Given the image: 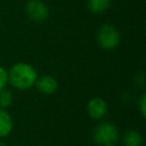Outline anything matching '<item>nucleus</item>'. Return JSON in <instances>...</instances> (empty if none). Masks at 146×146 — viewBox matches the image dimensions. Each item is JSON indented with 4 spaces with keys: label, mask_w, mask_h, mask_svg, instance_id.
<instances>
[{
    "label": "nucleus",
    "mask_w": 146,
    "mask_h": 146,
    "mask_svg": "<svg viewBox=\"0 0 146 146\" xmlns=\"http://www.w3.org/2000/svg\"><path fill=\"white\" fill-rule=\"evenodd\" d=\"M36 70L25 62H17L8 70V84L19 91H25L34 87L38 79Z\"/></svg>",
    "instance_id": "1"
},
{
    "label": "nucleus",
    "mask_w": 146,
    "mask_h": 146,
    "mask_svg": "<svg viewBox=\"0 0 146 146\" xmlns=\"http://www.w3.org/2000/svg\"><path fill=\"white\" fill-rule=\"evenodd\" d=\"M92 140L97 146H116L120 135L116 125L108 121H100L92 130Z\"/></svg>",
    "instance_id": "2"
},
{
    "label": "nucleus",
    "mask_w": 146,
    "mask_h": 146,
    "mask_svg": "<svg viewBox=\"0 0 146 146\" xmlns=\"http://www.w3.org/2000/svg\"><path fill=\"white\" fill-rule=\"evenodd\" d=\"M96 41L102 49L114 50L121 42V33L115 25L105 23L98 29L96 33Z\"/></svg>",
    "instance_id": "3"
},
{
    "label": "nucleus",
    "mask_w": 146,
    "mask_h": 146,
    "mask_svg": "<svg viewBox=\"0 0 146 146\" xmlns=\"http://www.w3.org/2000/svg\"><path fill=\"white\" fill-rule=\"evenodd\" d=\"M24 10L27 18L35 23H42L49 17V7L43 0H27Z\"/></svg>",
    "instance_id": "4"
},
{
    "label": "nucleus",
    "mask_w": 146,
    "mask_h": 146,
    "mask_svg": "<svg viewBox=\"0 0 146 146\" xmlns=\"http://www.w3.org/2000/svg\"><path fill=\"white\" fill-rule=\"evenodd\" d=\"M86 111L91 120L102 121L108 112V104L103 97L96 96L88 100L86 105Z\"/></svg>",
    "instance_id": "5"
},
{
    "label": "nucleus",
    "mask_w": 146,
    "mask_h": 146,
    "mask_svg": "<svg viewBox=\"0 0 146 146\" xmlns=\"http://www.w3.org/2000/svg\"><path fill=\"white\" fill-rule=\"evenodd\" d=\"M34 87L42 95H54L58 90V81L55 76L50 74H43L38 76Z\"/></svg>",
    "instance_id": "6"
},
{
    "label": "nucleus",
    "mask_w": 146,
    "mask_h": 146,
    "mask_svg": "<svg viewBox=\"0 0 146 146\" xmlns=\"http://www.w3.org/2000/svg\"><path fill=\"white\" fill-rule=\"evenodd\" d=\"M14 129V121L9 112L5 108H0V139L7 138Z\"/></svg>",
    "instance_id": "7"
},
{
    "label": "nucleus",
    "mask_w": 146,
    "mask_h": 146,
    "mask_svg": "<svg viewBox=\"0 0 146 146\" xmlns=\"http://www.w3.org/2000/svg\"><path fill=\"white\" fill-rule=\"evenodd\" d=\"M143 135L136 129H129L122 136L123 146H143Z\"/></svg>",
    "instance_id": "8"
},
{
    "label": "nucleus",
    "mask_w": 146,
    "mask_h": 146,
    "mask_svg": "<svg viewBox=\"0 0 146 146\" xmlns=\"http://www.w3.org/2000/svg\"><path fill=\"white\" fill-rule=\"evenodd\" d=\"M111 0H87V8L91 14L100 15L108 10Z\"/></svg>",
    "instance_id": "9"
},
{
    "label": "nucleus",
    "mask_w": 146,
    "mask_h": 146,
    "mask_svg": "<svg viewBox=\"0 0 146 146\" xmlns=\"http://www.w3.org/2000/svg\"><path fill=\"white\" fill-rule=\"evenodd\" d=\"M13 100H14V96L11 90L6 88L0 91V108L7 110L13 104Z\"/></svg>",
    "instance_id": "10"
},
{
    "label": "nucleus",
    "mask_w": 146,
    "mask_h": 146,
    "mask_svg": "<svg viewBox=\"0 0 146 146\" xmlns=\"http://www.w3.org/2000/svg\"><path fill=\"white\" fill-rule=\"evenodd\" d=\"M137 106H138V111L141 115V117H145L146 116V94L143 92L138 100H137Z\"/></svg>",
    "instance_id": "11"
},
{
    "label": "nucleus",
    "mask_w": 146,
    "mask_h": 146,
    "mask_svg": "<svg viewBox=\"0 0 146 146\" xmlns=\"http://www.w3.org/2000/svg\"><path fill=\"white\" fill-rule=\"evenodd\" d=\"M8 86V70L0 66V91L6 89Z\"/></svg>",
    "instance_id": "12"
},
{
    "label": "nucleus",
    "mask_w": 146,
    "mask_h": 146,
    "mask_svg": "<svg viewBox=\"0 0 146 146\" xmlns=\"http://www.w3.org/2000/svg\"><path fill=\"white\" fill-rule=\"evenodd\" d=\"M0 146H8V145L3 141V139H0Z\"/></svg>",
    "instance_id": "13"
}]
</instances>
